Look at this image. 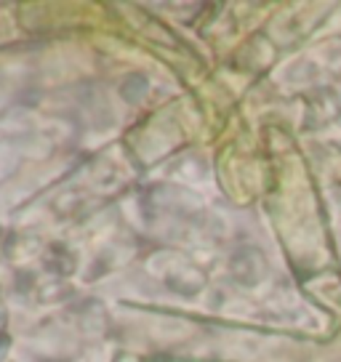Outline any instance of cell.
Segmentation results:
<instances>
[{
    "label": "cell",
    "mask_w": 341,
    "mask_h": 362,
    "mask_svg": "<svg viewBox=\"0 0 341 362\" xmlns=\"http://www.w3.org/2000/svg\"><path fill=\"white\" fill-rule=\"evenodd\" d=\"M43 267L51 277H59V280H64L67 274L75 272L78 267V261H75V253L67 248V245H62V243H54V245H48L43 250Z\"/></svg>",
    "instance_id": "1"
},
{
    "label": "cell",
    "mask_w": 341,
    "mask_h": 362,
    "mask_svg": "<svg viewBox=\"0 0 341 362\" xmlns=\"http://www.w3.org/2000/svg\"><path fill=\"white\" fill-rule=\"evenodd\" d=\"M35 296H37L40 304H62V301H67L69 296H72V291H69V285H64V280L54 277V280H48V283L37 285V288H35Z\"/></svg>",
    "instance_id": "2"
},
{
    "label": "cell",
    "mask_w": 341,
    "mask_h": 362,
    "mask_svg": "<svg viewBox=\"0 0 341 362\" xmlns=\"http://www.w3.org/2000/svg\"><path fill=\"white\" fill-rule=\"evenodd\" d=\"M147 90H149V80L141 78V75H131V78H125L123 83H120V96L131 104L141 102V99L147 96Z\"/></svg>",
    "instance_id": "3"
},
{
    "label": "cell",
    "mask_w": 341,
    "mask_h": 362,
    "mask_svg": "<svg viewBox=\"0 0 341 362\" xmlns=\"http://www.w3.org/2000/svg\"><path fill=\"white\" fill-rule=\"evenodd\" d=\"M112 362H147V360H141L139 354H131V351H117L112 357Z\"/></svg>",
    "instance_id": "4"
},
{
    "label": "cell",
    "mask_w": 341,
    "mask_h": 362,
    "mask_svg": "<svg viewBox=\"0 0 341 362\" xmlns=\"http://www.w3.org/2000/svg\"><path fill=\"white\" fill-rule=\"evenodd\" d=\"M8 351H11V339L6 333H0V362L8 357Z\"/></svg>",
    "instance_id": "5"
},
{
    "label": "cell",
    "mask_w": 341,
    "mask_h": 362,
    "mask_svg": "<svg viewBox=\"0 0 341 362\" xmlns=\"http://www.w3.org/2000/svg\"><path fill=\"white\" fill-rule=\"evenodd\" d=\"M3 325H6V309L0 306V333H3Z\"/></svg>",
    "instance_id": "6"
}]
</instances>
